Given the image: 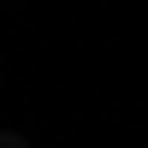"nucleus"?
Segmentation results:
<instances>
[{"instance_id": "nucleus-1", "label": "nucleus", "mask_w": 148, "mask_h": 148, "mask_svg": "<svg viewBox=\"0 0 148 148\" xmlns=\"http://www.w3.org/2000/svg\"><path fill=\"white\" fill-rule=\"evenodd\" d=\"M0 148H30V142H24L18 130H6V136H0Z\"/></svg>"}]
</instances>
